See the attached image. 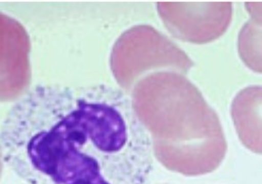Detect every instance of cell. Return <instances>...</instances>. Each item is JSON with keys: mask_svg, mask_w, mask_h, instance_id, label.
<instances>
[{"mask_svg": "<svg viewBox=\"0 0 262 184\" xmlns=\"http://www.w3.org/2000/svg\"><path fill=\"white\" fill-rule=\"evenodd\" d=\"M4 163L26 184H147L152 139L128 94L38 84L1 125Z\"/></svg>", "mask_w": 262, "mask_h": 184, "instance_id": "1", "label": "cell"}]
</instances>
